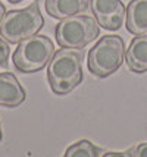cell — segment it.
<instances>
[{
    "label": "cell",
    "instance_id": "3957f363",
    "mask_svg": "<svg viewBox=\"0 0 147 157\" xmlns=\"http://www.w3.org/2000/svg\"><path fill=\"white\" fill-rule=\"evenodd\" d=\"M44 25V19L40 12L38 3L19 9V10H9L0 25V35L9 44H18L22 40H27L35 35Z\"/></svg>",
    "mask_w": 147,
    "mask_h": 157
},
{
    "label": "cell",
    "instance_id": "5b68a950",
    "mask_svg": "<svg viewBox=\"0 0 147 157\" xmlns=\"http://www.w3.org/2000/svg\"><path fill=\"white\" fill-rule=\"evenodd\" d=\"M55 34L60 47L81 50L100 35V25L96 18L75 15L60 21L56 25Z\"/></svg>",
    "mask_w": 147,
    "mask_h": 157
},
{
    "label": "cell",
    "instance_id": "9c48e42d",
    "mask_svg": "<svg viewBox=\"0 0 147 157\" xmlns=\"http://www.w3.org/2000/svg\"><path fill=\"white\" fill-rule=\"evenodd\" d=\"M88 7L90 0H46V12L59 21L84 13Z\"/></svg>",
    "mask_w": 147,
    "mask_h": 157
},
{
    "label": "cell",
    "instance_id": "ba28073f",
    "mask_svg": "<svg viewBox=\"0 0 147 157\" xmlns=\"http://www.w3.org/2000/svg\"><path fill=\"white\" fill-rule=\"evenodd\" d=\"M126 66L135 74L147 72V33L135 35L125 52Z\"/></svg>",
    "mask_w": 147,
    "mask_h": 157
},
{
    "label": "cell",
    "instance_id": "8fae6325",
    "mask_svg": "<svg viewBox=\"0 0 147 157\" xmlns=\"http://www.w3.org/2000/svg\"><path fill=\"white\" fill-rule=\"evenodd\" d=\"M103 156L100 148H97L94 144L88 140H79L75 144L66 148L65 157H97Z\"/></svg>",
    "mask_w": 147,
    "mask_h": 157
},
{
    "label": "cell",
    "instance_id": "2e32d148",
    "mask_svg": "<svg viewBox=\"0 0 147 157\" xmlns=\"http://www.w3.org/2000/svg\"><path fill=\"white\" fill-rule=\"evenodd\" d=\"M10 3H19V2H24V0H7ZM31 2H38V0H31Z\"/></svg>",
    "mask_w": 147,
    "mask_h": 157
},
{
    "label": "cell",
    "instance_id": "4fadbf2b",
    "mask_svg": "<svg viewBox=\"0 0 147 157\" xmlns=\"http://www.w3.org/2000/svg\"><path fill=\"white\" fill-rule=\"evenodd\" d=\"M134 156L135 157H147V143H141L134 148Z\"/></svg>",
    "mask_w": 147,
    "mask_h": 157
},
{
    "label": "cell",
    "instance_id": "5bb4252c",
    "mask_svg": "<svg viewBox=\"0 0 147 157\" xmlns=\"http://www.w3.org/2000/svg\"><path fill=\"white\" fill-rule=\"evenodd\" d=\"M105 157H130L134 156V148L128 151H122V153H115V151H109V153H103Z\"/></svg>",
    "mask_w": 147,
    "mask_h": 157
},
{
    "label": "cell",
    "instance_id": "8992f818",
    "mask_svg": "<svg viewBox=\"0 0 147 157\" xmlns=\"http://www.w3.org/2000/svg\"><path fill=\"white\" fill-rule=\"evenodd\" d=\"M91 12L102 28L118 31L124 25L126 9L121 0H90Z\"/></svg>",
    "mask_w": 147,
    "mask_h": 157
},
{
    "label": "cell",
    "instance_id": "9a60e30c",
    "mask_svg": "<svg viewBox=\"0 0 147 157\" xmlns=\"http://www.w3.org/2000/svg\"><path fill=\"white\" fill-rule=\"evenodd\" d=\"M5 15H6V6L2 3V0H0V25H2V21L5 18Z\"/></svg>",
    "mask_w": 147,
    "mask_h": 157
},
{
    "label": "cell",
    "instance_id": "52a82bcc",
    "mask_svg": "<svg viewBox=\"0 0 147 157\" xmlns=\"http://www.w3.org/2000/svg\"><path fill=\"white\" fill-rule=\"evenodd\" d=\"M25 97V90L14 74L0 72V107H18Z\"/></svg>",
    "mask_w": 147,
    "mask_h": 157
},
{
    "label": "cell",
    "instance_id": "7a4b0ae2",
    "mask_svg": "<svg viewBox=\"0 0 147 157\" xmlns=\"http://www.w3.org/2000/svg\"><path fill=\"white\" fill-rule=\"evenodd\" d=\"M125 60V43L119 35H103L88 52V69L97 78L115 74Z\"/></svg>",
    "mask_w": 147,
    "mask_h": 157
},
{
    "label": "cell",
    "instance_id": "6da1fadb",
    "mask_svg": "<svg viewBox=\"0 0 147 157\" xmlns=\"http://www.w3.org/2000/svg\"><path fill=\"white\" fill-rule=\"evenodd\" d=\"M83 53L74 48H60L53 55L47 68V79L52 91L66 96L83 82Z\"/></svg>",
    "mask_w": 147,
    "mask_h": 157
},
{
    "label": "cell",
    "instance_id": "7c38bea8",
    "mask_svg": "<svg viewBox=\"0 0 147 157\" xmlns=\"http://www.w3.org/2000/svg\"><path fill=\"white\" fill-rule=\"evenodd\" d=\"M9 60V43L0 35V66H7Z\"/></svg>",
    "mask_w": 147,
    "mask_h": 157
},
{
    "label": "cell",
    "instance_id": "277c9868",
    "mask_svg": "<svg viewBox=\"0 0 147 157\" xmlns=\"http://www.w3.org/2000/svg\"><path fill=\"white\" fill-rule=\"evenodd\" d=\"M55 55V44L47 35H33L18 43L12 60L15 68L24 74H33L44 69Z\"/></svg>",
    "mask_w": 147,
    "mask_h": 157
},
{
    "label": "cell",
    "instance_id": "30bf717a",
    "mask_svg": "<svg viewBox=\"0 0 147 157\" xmlns=\"http://www.w3.org/2000/svg\"><path fill=\"white\" fill-rule=\"evenodd\" d=\"M126 29L133 35L147 33V0H131L126 7Z\"/></svg>",
    "mask_w": 147,
    "mask_h": 157
},
{
    "label": "cell",
    "instance_id": "e0dca14e",
    "mask_svg": "<svg viewBox=\"0 0 147 157\" xmlns=\"http://www.w3.org/2000/svg\"><path fill=\"white\" fill-rule=\"evenodd\" d=\"M2 137H3V134H2V125H0V141H2Z\"/></svg>",
    "mask_w": 147,
    "mask_h": 157
}]
</instances>
